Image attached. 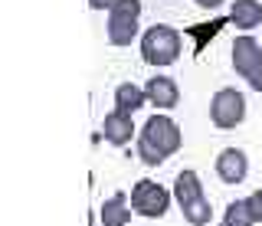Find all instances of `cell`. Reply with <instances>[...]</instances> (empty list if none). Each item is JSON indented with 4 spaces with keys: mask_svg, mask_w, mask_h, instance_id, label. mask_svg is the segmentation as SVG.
<instances>
[{
    "mask_svg": "<svg viewBox=\"0 0 262 226\" xmlns=\"http://www.w3.org/2000/svg\"><path fill=\"white\" fill-rule=\"evenodd\" d=\"M246 118V95L239 88L226 85L220 88L216 95H213L210 102V122L213 128H220V131H233V128H239Z\"/></svg>",
    "mask_w": 262,
    "mask_h": 226,
    "instance_id": "cell-5",
    "label": "cell"
},
{
    "mask_svg": "<svg viewBox=\"0 0 262 226\" xmlns=\"http://www.w3.org/2000/svg\"><path fill=\"white\" fill-rule=\"evenodd\" d=\"M180 213H184V220L190 223V226H210V223H213V204H210L207 197L193 200V204L184 207Z\"/></svg>",
    "mask_w": 262,
    "mask_h": 226,
    "instance_id": "cell-15",
    "label": "cell"
},
{
    "mask_svg": "<svg viewBox=\"0 0 262 226\" xmlns=\"http://www.w3.org/2000/svg\"><path fill=\"white\" fill-rule=\"evenodd\" d=\"M141 27V0H118L108 10V43L112 46H131Z\"/></svg>",
    "mask_w": 262,
    "mask_h": 226,
    "instance_id": "cell-3",
    "label": "cell"
},
{
    "mask_svg": "<svg viewBox=\"0 0 262 226\" xmlns=\"http://www.w3.org/2000/svg\"><path fill=\"white\" fill-rule=\"evenodd\" d=\"M102 134H105V141H108L112 148H125V144H131L135 141V115L112 108L108 115H105Z\"/></svg>",
    "mask_w": 262,
    "mask_h": 226,
    "instance_id": "cell-9",
    "label": "cell"
},
{
    "mask_svg": "<svg viewBox=\"0 0 262 226\" xmlns=\"http://www.w3.org/2000/svg\"><path fill=\"white\" fill-rule=\"evenodd\" d=\"M128 197H131V210H135L138 216H144V220H161V216L170 210L174 193H170L167 187H161L158 180L144 177V180H138L135 187H131Z\"/></svg>",
    "mask_w": 262,
    "mask_h": 226,
    "instance_id": "cell-4",
    "label": "cell"
},
{
    "mask_svg": "<svg viewBox=\"0 0 262 226\" xmlns=\"http://www.w3.org/2000/svg\"><path fill=\"white\" fill-rule=\"evenodd\" d=\"M223 223L229 226H256V210H252V200L243 197V200H229L226 213H223Z\"/></svg>",
    "mask_w": 262,
    "mask_h": 226,
    "instance_id": "cell-14",
    "label": "cell"
},
{
    "mask_svg": "<svg viewBox=\"0 0 262 226\" xmlns=\"http://www.w3.org/2000/svg\"><path fill=\"white\" fill-rule=\"evenodd\" d=\"M196 7H203V10H220L223 7V0H193Z\"/></svg>",
    "mask_w": 262,
    "mask_h": 226,
    "instance_id": "cell-19",
    "label": "cell"
},
{
    "mask_svg": "<svg viewBox=\"0 0 262 226\" xmlns=\"http://www.w3.org/2000/svg\"><path fill=\"white\" fill-rule=\"evenodd\" d=\"M216 177L223 184H243L249 177V157L239 148H223L216 154Z\"/></svg>",
    "mask_w": 262,
    "mask_h": 226,
    "instance_id": "cell-8",
    "label": "cell"
},
{
    "mask_svg": "<svg viewBox=\"0 0 262 226\" xmlns=\"http://www.w3.org/2000/svg\"><path fill=\"white\" fill-rule=\"evenodd\" d=\"M180 144H184V134H180L177 122L167 111H154L144 122L141 134H138V157H141L147 167H158L167 157L177 154Z\"/></svg>",
    "mask_w": 262,
    "mask_h": 226,
    "instance_id": "cell-1",
    "label": "cell"
},
{
    "mask_svg": "<svg viewBox=\"0 0 262 226\" xmlns=\"http://www.w3.org/2000/svg\"><path fill=\"white\" fill-rule=\"evenodd\" d=\"M220 226H229V223H220Z\"/></svg>",
    "mask_w": 262,
    "mask_h": 226,
    "instance_id": "cell-20",
    "label": "cell"
},
{
    "mask_svg": "<svg viewBox=\"0 0 262 226\" xmlns=\"http://www.w3.org/2000/svg\"><path fill=\"white\" fill-rule=\"evenodd\" d=\"M184 53V36L180 30H174L170 23H154L141 33V59L154 69L174 66Z\"/></svg>",
    "mask_w": 262,
    "mask_h": 226,
    "instance_id": "cell-2",
    "label": "cell"
},
{
    "mask_svg": "<svg viewBox=\"0 0 262 226\" xmlns=\"http://www.w3.org/2000/svg\"><path fill=\"white\" fill-rule=\"evenodd\" d=\"M174 200H177V207L184 210V207H190L193 200H200V197H207L203 193V184H200V174L196 171H180L177 174V180H174Z\"/></svg>",
    "mask_w": 262,
    "mask_h": 226,
    "instance_id": "cell-12",
    "label": "cell"
},
{
    "mask_svg": "<svg viewBox=\"0 0 262 226\" xmlns=\"http://www.w3.org/2000/svg\"><path fill=\"white\" fill-rule=\"evenodd\" d=\"M131 213H135V210H131L128 193H112L102 204V210H98V220H102V226H128Z\"/></svg>",
    "mask_w": 262,
    "mask_h": 226,
    "instance_id": "cell-10",
    "label": "cell"
},
{
    "mask_svg": "<svg viewBox=\"0 0 262 226\" xmlns=\"http://www.w3.org/2000/svg\"><path fill=\"white\" fill-rule=\"evenodd\" d=\"M249 200H252V210H256V220L262 223V187H259L256 193H252V197H249Z\"/></svg>",
    "mask_w": 262,
    "mask_h": 226,
    "instance_id": "cell-17",
    "label": "cell"
},
{
    "mask_svg": "<svg viewBox=\"0 0 262 226\" xmlns=\"http://www.w3.org/2000/svg\"><path fill=\"white\" fill-rule=\"evenodd\" d=\"M147 105V92L144 85H135V82H121L115 88V108L118 111H128V115H135L138 108H144Z\"/></svg>",
    "mask_w": 262,
    "mask_h": 226,
    "instance_id": "cell-13",
    "label": "cell"
},
{
    "mask_svg": "<svg viewBox=\"0 0 262 226\" xmlns=\"http://www.w3.org/2000/svg\"><path fill=\"white\" fill-rule=\"evenodd\" d=\"M115 4H118V0H89V7H92V10H112Z\"/></svg>",
    "mask_w": 262,
    "mask_h": 226,
    "instance_id": "cell-18",
    "label": "cell"
},
{
    "mask_svg": "<svg viewBox=\"0 0 262 226\" xmlns=\"http://www.w3.org/2000/svg\"><path fill=\"white\" fill-rule=\"evenodd\" d=\"M144 92H147V102L158 111H170L180 105V85L170 76H151L144 82Z\"/></svg>",
    "mask_w": 262,
    "mask_h": 226,
    "instance_id": "cell-7",
    "label": "cell"
},
{
    "mask_svg": "<svg viewBox=\"0 0 262 226\" xmlns=\"http://www.w3.org/2000/svg\"><path fill=\"white\" fill-rule=\"evenodd\" d=\"M229 23H233L236 30H243V33L256 30L262 23V4L259 0H233V7H229Z\"/></svg>",
    "mask_w": 262,
    "mask_h": 226,
    "instance_id": "cell-11",
    "label": "cell"
},
{
    "mask_svg": "<svg viewBox=\"0 0 262 226\" xmlns=\"http://www.w3.org/2000/svg\"><path fill=\"white\" fill-rule=\"evenodd\" d=\"M246 82H249V88H252V92H262V62H259V69L252 72V76L246 79Z\"/></svg>",
    "mask_w": 262,
    "mask_h": 226,
    "instance_id": "cell-16",
    "label": "cell"
},
{
    "mask_svg": "<svg viewBox=\"0 0 262 226\" xmlns=\"http://www.w3.org/2000/svg\"><path fill=\"white\" fill-rule=\"evenodd\" d=\"M259 62H262V43L259 39L249 36V33L236 36L233 39V69L239 72L243 79H249L252 72L259 69Z\"/></svg>",
    "mask_w": 262,
    "mask_h": 226,
    "instance_id": "cell-6",
    "label": "cell"
}]
</instances>
